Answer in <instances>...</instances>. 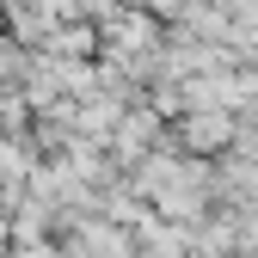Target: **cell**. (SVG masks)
<instances>
[{
  "instance_id": "6da1fadb",
  "label": "cell",
  "mask_w": 258,
  "mask_h": 258,
  "mask_svg": "<svg viewBox=\"0 0 258 258\" xmlns=\"http://www.w3.org/2000/svg\"><path fill=\"white\" fill-rule=\"evenodd\" d=\"M234 136H240V111L228 105H203V111H184L178 117V148L184 154H234Z\"/></svg>"
},
{
  "instance_id": "7a4b0ae2",
  "label": "cell",
  "mask_w": 258,
  "mask_h": 258,
  "mask_svg": "<svg viewBox=\"0 0 258 258\" xmlns=\"http://www.w3.org/2000/svg\"><path fill=\"white\" fill-rule=\"evenodd\" d=\"M105 49V37L92 31L86 19H61L55 31H49V43H43V55H68V61H80V55H99Z\"/></svg>"
}]
</instances>
